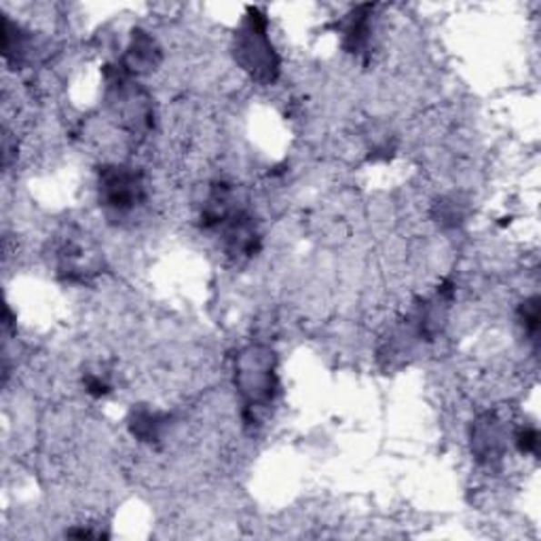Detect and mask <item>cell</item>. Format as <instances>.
Returning <instances> with one entry per match:
<instances>
[{
    "mask_svg": "<svg viewBox=\"0 0 541 541\" xmlns=\"http://www.w3.org/2000/svg\"><path fill=\"white\" fill-rule=\"evenodd\" d=\"M235 383L245 404L247 421H256L260 408L269 406L276 394V357L266 347H247L237 357Z\"/></svg>",
    "mask_w": 541,
    "mask_h": 541,
    "instance_id": "1",
    "label": "cell"
},
{
    "mask_svg": "<svg viewBox=\"0 0 541 541\" xmlns=\"http://www.w3.org/2000/svg\"><path fill=\"white\" fill-rule=\"evenodd\" d=\"M235 60L256 81L273 83L279 75V57L266 35V17L260 9H250L235 36Z\"/></svg>",
    "mask_w": 541,
    "mask_h": 541,
    "instance_id": "2",
    "label": "cell"
},
{
    "mask_svg": "<svg viewBox=\"0 0 541 541\" xmlns=\"http://www.w3.org/2000/svg\"><path fill=\"white\" fill-rule=\"evenodd\" d=\"M100 204L113 214H129L145 201V180L125 165H106L100 172Z\"/></svg>",
    "mask_w": 541,
    "mask_h": 541,
    "instance_id": "3",
    "label": "cell"
},
{
    "mask_svg": "<svg viewBox=\"0 0 541 541\" xmlns=\"http://www.w3.org/2000/svg\"><path fill=\"white\" fill-rule=\"evenodd\" d=\"M218 229H223L225 247L231 256H252L258 252L260 237L254 226V220L244 210H235L220 223Z\"/></svg>",
    "mask_w": 541,
    "mask_h": 541,
    "instance_id": "4",
    "label": "cell"
},
{
    "mask_svg": "<svg viewBox=\"0 0 541 541\" xmlns=\"http://www.w3.org/2000/svg\"><path fill=\"white\" fill-rule=\"evenodd\" d=\"M156 64H159V49H156L155 41L145 32H134L132 47H129L125 55V73L135 75V73H146V70H153Z\"/></svg>",
    "mask_w": 541,
    "mask_h": 541,
    "instance_id": "5",
    "label": "cell"
},
{
    "mask_svg": "<svg viewBox=\"0 0 541 541\" xmlns=\"http://www.w3.org/2000/svg\"><path fill=\"white\" fill-rule=\"evenodd\" d=\"M474 451L480 459H495L504 451V442H501V429L497 421L491 415L482 416L474 427Z\"/></svg>",
    "mask_w": 541,
    "mask_h": 541,
    "instance_id": "6",
    "label": "cell"
},
{
    "mask_svg": "<svg viewBox=\"0 0 541 541\" xmlns=\"http://www.w3.org/2000/svg\"><path fill=\"white\" fill-rule=\"evenodd\" d=\"M368 11L370 6H360V9L351 15L347 28H345V47H347L351 54H357V51L368 43V35H370Z\"/></svg>",
    "mask_w": 541,
    "mask_h": 541,
    "instance_id": "7",
    "label": "cell"
},
{
    "mask_svg": "<svg viewBox=\"0 0 541 541\" xmlns=\"http://www.w3.org/2000/svg\"><path fill=\"white\" fill-rule=\"evenodd\" d=\"M161 416L151 413V410H138L132 416V432L134 436H138L140 440L145 442H155L159 440V432H161Z\"/></svg>",
    "mask_w": 541,
    "mask_h": 541,
    "instance_id": "8",
    "label": "cell"
},
{
    "mask_svg": "<svg viewBox=\"0 0 541 541\" xmlns=\"http://www.w3.org/2000/svg\"><path fill=\"white\" fill-rule=\"evenodd\" d=\"M520 316H523V324H525V328L529 330V335H536L537 328H539L537 298H531V301L523 303V307H520Z\"/></svg>",
    "mask_w": 541,
    "mask_h": 541,
    "instance_id": "9",
    "label": "cell"
},
{
    "mask_svg": "<svg viewBox=\"0 0 541 541\" xmlns=\"http://www.w3.org/2000/svg\"><path fill=\"white\" fill-rule=\"evenodd\" d=\"M516 442H518L520 451L536 453L537 451V432L536 429H523V432L516 436Z\"/></svg>",
    "mask_w": 541,
    "mask_h": 541,
    "instance_id": "10",
    "label": "cell"
},
{
    "mask_svg": "<svg viewBox=\"0 0 541 541\" xmlns=\"http://www.w3.org/2000/svg\"><path fill=\"white\" fill-rule=\"evenodd\" d=\"M87 391H89V394H94V396H104L108 391V387L104 386L100 379H94V376H89V379H87Z\"/></svg>",
    "mask_w": 541,
    "mask_h": 541,
    "instance_id": "11",
    "label": "cell"
}]
</instances>
